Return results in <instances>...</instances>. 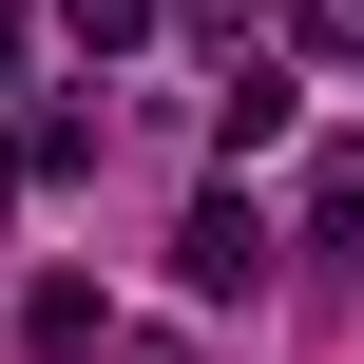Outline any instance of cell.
Masks as SVG:
<instances>
[{"label":"cell","mask_w":364,"mask_h":364,"mask_svg":"<svg viewBox=\"0 0 364 364\" xmlns=\"http://www.w3.org/2000/svg\"><path fill=\"white\" fill-rule=\"evenodd\" d=\"M58 38H77V58H115V38H154V0H58Z\"/></svg>","instance_id":"cell-5"},{"label":"cell","mask_w":364,"mask_h":364,"mask_svg":"<svg viewBox=\"0 0 364 364\" xmlns=\"http://www.w3.org/2000/svg\"><path fill=\"white\" fill-rule=\"evenodd\" d=\"M288 115H307V77H288V58H230V96H211V154L250 173V154H288Z\"/></svg>","instance_id":"cell-2"},{"label":"cell","mask_w":364,"mask_h":364,"mask_svg":"<svg viewBox=\"0 0 364 364\" xmlns=\"http://www.w3.org/2000/svg\"><path fill=\"white\" fill-rule=\"evenodd\" d=\"M19 346H38V364L115 346V307H96V269H38V288H19Z\"/></svg>","instance_id":"cell-3"},{"label":"cell","mask_w":364,"mask_h":364,"mask_svg":"<svg viewBox=\"0 0 364 364\" xmlns=\"http://www.w3.org/2000/svg\"><path fill=\"white\" fill-rule=\"evenodd\" d=\"M346 38H364V19H346Z\"/></svg>","instance_id":"cell-6"},{"label":"cell","mask_w":364,"mask_h":364,"mask_svg":"<svg viewBox=\"0 0 364 364\" xmlns=\"http://www.w3.org/2000/svg\"><path fill=\"white\" fill-rule=\"evenodd\" d=\"M173 288H192V307L269 288V211H250V192H192V230H173Z\"/></svg>","instance_id":"cell-1"},{"label":"cell","mask_w":364,"mask_h":364,"mask_svg":"<svg viewBox=\"0 0 364 364\" xmlns=\"http://www.w3.org/2000/svg\"><path fill=\"white\" fill-rule=\"evenodd\" d=\"M307 230H326V250H364V134H326V173H307Z\"/></svg>","instance_id":"cell-4"}]
</instances>
